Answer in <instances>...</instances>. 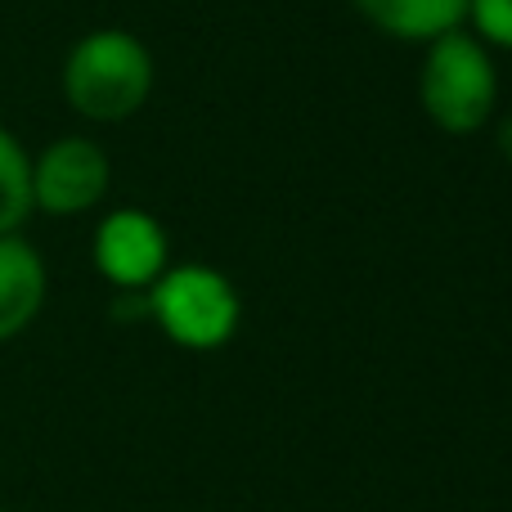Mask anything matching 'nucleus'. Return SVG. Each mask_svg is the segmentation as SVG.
Wrapping results in <instances>:
<instances>
[{
    "label": "nucleus",
    "mask_w": 512,
    "mask_h": 512,
    "mask_svg": "<svg viewBox=\"0 0 512 512\" xmlns=\"http://www.w3.org/2000/svg\"><path fill=\"white\" fill-rule=\"evenodd\" d=\"M153 90V54L122 27L86 32L63 63V95L90 122H126Z\"/></svg>",
    "instance_id": "obj_1"
},
{
    "label": "nucleus",
    "mask_w": 512,
    "mask_h": 512,
    "mask_svg": "<svg viewBox=\"0 0 512 512\" xmlns=\"http://www.w3.org/2000/svg\"><path fill=\"white\" fill-rule=\"evenodd\" d=\"M418 99L445 135H477L499 104V72L490 50L463 27L427 41Z\"/></svg>",
    "instance_id": "obj_2"
},
{
    "label": "nucleus",
    "mask_w": 512,
    "mask_h": 512,
    "mask_svg": "<svg viewBox=\"0 0 512 512\" xmlns=\"http://www.w3.org/2000/svg\"><path fill=\"white\" fill-rule=\"evenodd\" d=\"M149 319L185 351H216L239 333L243 301L212 265H167L149 292Z\"/></svg>",
    "instance_id": "obj_3"
},
{
    "label": "nucleus",
    "mask_w": 512,
    "mask_h": 512,
    "mask_svg": "<svg viewBox=\"0 0 512 512\" xmlns=\"http://www.w3.org/2000/svg\"><path fill=\"white\" fill-rule=\"evenodd\" d=\"M108 176L113 171L95 140H54L32 162V207H41L45 216H81L108 194Z\"/></svg>",
    "instance_id": "obj_4"
},
{
    "label": "nucleus",
    "mask_w": 512,
    "mask_h": 512,
    "mask_svg": "<svg viewBox=\"0 0 512 512\" xmlns=\"http://www.w3.org/2000/svg\"><path fill=\"white\" fill-rule=\"evenodd\" d=\"M167 256V230L140 207L108 212L95 230V270L117 292H149L158 283V274L167 270Z\"/></svg>",
    "instance_id": "obj_5"
},
{
    "label": "nucleus",
    "mask_w": 512,
    "mask_h": 512,
    "mask_svg": "<svg viewBox=\"0 0 512 512\" xmlns=\"http://www.w3.org/2000/svg\"><path fill=\"white\" fill-rule=\"evenodd\" d=\"M45 306V261L18 234H0V342H14Z\"/></svg>",
    "instance_id": "obj_6"
},
{
    "label": "nucleus",
    "mask_w": 512,
    "mask_h": 512,
    "mask_svg": "<svg viewBox=\"0 0 512 512\" xmlns=\"http://www.w3.org/2000/svg\"><path fill=\"white\" fill-rule=\"evenodd\" d=\"M378 32L396 41H436L468 18V0H355Z\"/></svg>",
    "instance_id": "obj_7"
},
{
    "label": "nucleus",
    "mask_w": 512,
    "mask_h": 512,
    "mask_svg": "<svg viewBox=\"0 0 512 512\" xmlns=\"http://www.w3.org/2000/svg\"><path fill=\"white\" fill-rule=\"evenodd\" d=\"M27 216H32V158L0 126V234H18Z\"/></svg>",
    "instance_id": "obj_8"
},
{
    "label": "nucleus",
    "mask_w": 512,
    "mask_h": 512,
    "mask_svg": "<svg viewBox=\"0 0 512 512\" xmlns=\"http://www.w3.org/2000/svg\"><path fill=\"white\" fill-rule=\"evenodd\" d=\"M468 18L477 27L481 45H499V50H512V0H468Z\"/></svg>",
    "instance_id": "obj_9"
},
{
    "label": "nucleus",
    "mask_w": 512,
    "mask_h": 512,
    "mask_svg": "<svg viewBox=\"0 0 512 512\" xmlns=\"http://www.w3.org/2000/svg\"><path fill=\"white\" fill-rule=\"evenodd\" d=\"M499 149H504V158L512 162V113L499 122Z\"/></svg>",
    "instance_id": "obj_10"
},
{
    "label": "nucleus",
    "mask_w": 512,
    "mask_h": 512,
    "mask_svg": "<svg viewBox=\"0 0 512 512\" xmlns=\"http://www.w3.org/2000/svg\"><path fill=\"white\" fill-rule=\"evenodd\" d=\"M0 512H9V508H0Z\"/></svg>",
    "instance_id": "obj_11"
}]
</instances>
